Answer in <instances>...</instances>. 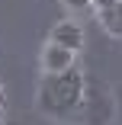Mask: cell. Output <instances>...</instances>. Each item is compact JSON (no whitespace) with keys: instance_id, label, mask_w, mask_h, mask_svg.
<instances>
[{"instance_id":"6da1fadb","label":"cell","mask_w":122,"mask_h":125,"mask_svg":"<svg viewBox=\"0 0 122 125\" xmlns=\"http://www.w3.org/2000/svg\"><path fill=\"white\" fill-rule=\"evenodd\" d=\"M35 106L48 119H77L84 112V71L74 64L64 74H45L35 93Z\"/></svg>"},{"instance_id":"7a4b0ae2","label":"cell","mask_w":122,"mask_h":125,"mask_svg":"<svg viewBox=\"0 0 122 125\" xmlns=\"http://www.w3.org/2000/svg\"><path fill=\"white\" fill-rule=\"evenodd\" d=\"M39 61H42V71L45 74H64V71H71L77 64V55L67 52V48H61V45H55V42H45Z\"/></svg>"},{"instance_id":"3957f363","label":"cell","mask_w":122,"mask_h":125,"mask_svg":"<svg viewBox=\"0 0 122 125\" xmlns=\"http://www.w3.org/2000/svg\"><path fill=\"white\" fill-rule=\"evenodd\" d=\"M48 42H55V45H61V48H67V52L77 55L84 48V29H80V22H74V19H61V22H55Z\"/></svg>"},{"instance_id":"277c9868","label":"cell","mask_w":122,"mask_h":125,"mask_svg":"<svg viewBox=\"0 0 122 125\" xmlns=\"http://www.w3.org/2000/svg\"><path fill=\"white\" fill-rule=\"evenodd\" d=\"M100 16V26L109 32V35H122V3H116V7H109V10H100L96 13Z\"/></svg>"},{"instance_id":"5b68a950","label":"cell","mask_w":122,"mask_h":125,"mask_svg":"<svg viewBox=\"0 0 122 125\" xmlns=\"http://www.w3.org/2000/svg\"><path fill=\"white\" fill-rule=\"evenodd\" d=\"M119 3V0H90V7L96 10V13H100V10H109V7H116Z\"/></svg>"},{"instance_id":"8992f818","label":"cell","mask_w":122,"mask_h":125,"mask_svg":"<svg viewBox=\"0 0 122 125\" xmlns=\"http://www.w3.org/2000/svg\"><path fill=\"white\" fill-rule=\"evenodd\" d=\"M64 7H71V10H93L90 0H64Z\"/></svg>"},{"instance_id":"52a82bcc","label":"cell","mask_w":122,"mask_h":125,"mask_svg":"<svg viewBox=\"0 0 122 125\" xmlns=\"http://www.w3.org/2000/svg\"><path fill=\"white\" fill-rule=\"evenodd\" d=\"M7 106V93H3V83H0V109Z\"/></svg>"},{"instance_id":"ba28073f","label":"cell","mask_w":122,"mask_h":125,"mask_svg":"<svg viewBox=\"0 0 122 125\" xmlns=\"http://www.w3.org/2000/svg\"><path fill=\"white\" fill-rule=\"evenodd\" d=\"M0 115H3V109H0Z\"/></svg>"},{"instance_id":"9c48e42d","label":"cell","mask_w":122,"mask_h":125,"mask_svg":"<svg viewBox=\"0 0 122 125\" xmlns=\"http://www.w3.org/2000/svg\"><path fill=\"white\" fill-rule=\"evenodd\" d=\"M119 3H122V0H119Z\"/></svg>"}]
</instances>
